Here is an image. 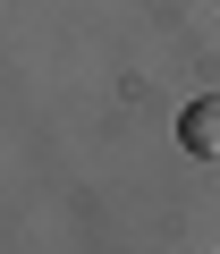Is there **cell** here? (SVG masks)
<instances>
[{"label":"cell","instance_id":"cell-1","mask_svg":"<svg viewBox=\"0 0 220 254\" xmlns=\"http://www.w3.org/2000/svg\"><path fill=\"white\" fill-rule=\"evenodd\" d=\"M178 144H186L195 161H220V93H195V102L178 110Z\"/></svg>","mask_w":220,"mask_h":254}]
</instances>
